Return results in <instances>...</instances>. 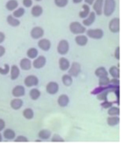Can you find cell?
<instances>
[{"label":"cell","mask_w":128,"mask_h":149,"mask_svg":"<svg viewBox=\"0 0 128 149\" xmlns=\"http://www.w3.org/2000/svg\"><path fill=\"white\" fill-rule=\"evenodd\" d=\"M38 82H39L38 78L35 75H33V74L28 75L24 79V84L25 85V87H34V86H37L38 84Z\"/></svg>","instance_id":"1"},{"label":"cell","mask_w":128,"mask_h":149,"mask_svg":"<svg viewBox=\"0 0 128 149\" xmlns=\"http://www.w3.org/2000/svg\"><path fill=\"white\" fill-rule=\"evenodd\" d=\"M43 34H44V31L40 26H35V27L32 28L30 32L31 37L34 39H39V38H42Z\"/></svg>","instance_id":"2"},{"label":"cell","mask_w":128,"mask_h":149,"mask_svg":"<svg viewBox=\"0 0 128 149\" xmlns=\"http://www.w3.org/2000/svg\"><path fill=\"white\" fill-rule=\"evenodd\" d=\"M46 58L43 56H37L36 58L34 59V61L32 62V65L34 69H39L43 68L46 64Z\"/></svg>","instance_id":"3"},{"label":"cell","mask_w":128,"mask_h":149,"mask_svg":"<svg viewBox=\"0 0 128 149\" xmlns=\"http://www.w3.org/2000/svg\"><path fill=\"white\" fill-rule=\"evenodd\" d=\"M11 93H12L14 97H15V98H20V97H22V96H23L25 95V91L23 86L17 85L13 88Z\"/></svg>","instance_id":"4"},{"label":"cell","mask_w":128,"mask_h":149,"mask_svg":"<svg viewBox=\"0 0 128 149\" xmlns=\"http://www.w3.org/2000/svg\"><path fill=\"white\" fill-rule=\"evenodd\" d=\"M32 63L31 62L30 59L28 58H23L20 60V67L24 71H29L32 69Z\"/></svg>","instance_id":"5"},{"label":"cell","mask_w":128,"mask_h":149,"mask_svg":"<svg viewBox=\"0 0 128 149\" xmlns=\"http://www.w3.org/2000/svg\"><path fill=\"white\" fill-rule=\"evenodd\" d=\"M38 45L41 50H43L44 51H47L50 48L51 44L50 42L48 39H47V38H41V39H40L38 41Z\"/></svg>","instance_id":"6"},{"label":"cell","mask_w":128,"mask_h":149,"mask_svg":"<svg viewBox=\"0 0 128 149\" xmlns=\"http://www.w3.org/2000/svg\"><path fill=\"white\" fill-rule=\"evenodd\" d=\"M10 106L14 110H19L22 108V106H23V101L21 99L16 98L13 99L10 102Z\"/></svg>","instance_id":"7"},{"label":"cell","mask_w":128,"mask_h":149,"mask_svg":"<svg viewBox=\"0 0 128 149\" xmlns=\"http://www.w3.org/2000/svg\"><path fill=\"white\" fill-rule=\"evenodd\" d=\"M10 74H11V79L13 81L16 80L18 78L20 74V68L16 65H13L11 67V71H10Z\"/></svg>","instance_id":"8"},{"label":"cell","mask_w":128,"mask_h":149,"mask_svg":"<svg viewBox=\"0 0 128 149\" xmlns=\"http://www.w3.org/2000/svg\"><path fill=\"white\" fill-rule=\"evenodd\" d=\"M19 6L17 0H8L6 4V8L8 11H14L16 10Z\"/></svg>","instance_id":"9"},{"label":"cell","mask_w":128,"mask_h":149,"mask_svg":"<svg viewBox=\"0 0 128 149\" xmlns=\"http://www.w3.org/2000/svg\"><path fill=\"white\" fill-rule=\"evenodd\" d=\"M7 23L8 24V25L13 26V27H17V26H19L20 24V21L18 20V18L15 17L13 15H8L7 17Z\"/></svg>","instance_id":"10"},{"label":"cell","mask_w":128,"mask_h":149,"mask_svg":"<svg viewBox=\"0 0 128 149\" xmlns=\"http://www.w3.org/2000/svg\"><path fill=\"white\" fill-rule=\"evenodd\" d=\"M3 137L7 140H13L16 138V133L12 129H6L3 131Z\"/></svg>","instance_id":"11"},{"label":"cell","mask_w":128,"mask_h":149,"mask_svg":"<svg viewBox=\"0 0 128 149\" xmlns=\"http://www.w3.org/2000/svg\"><path fill=\"white\" fill-rule=\"evenodd\" d=\"M58 84L55 82H50L47 86V93L50 94H55L58 91Z\"/></svg>","instance_id":"12"},{"label":"cell","mask_w":128,"mask_h":149,"mask_svg":"<svg viewBox=\"0 0 128 149\" xmlns=\"http://www.w3.org/2000/svg\"><path fill=\"white\" fill-rule=\"evenodd\" d=\"M43 13V8L41 6H34L32 8V10H31V14L34 17H38L41 15H42Z\"/></svg>","instance_id":"13"},{"label":"cell","mask_w":128,"mask_h":149,"mask_svg":"<svg viewBox=\"0 0 128 149\" xmlns=\"http://www.w3.org/2000/svg\"><path fill=\"white\" fill-rule=\"evenodd\" d=\"M23 115L24 118L27 120H31L34 118V111L32 109H29V108H27V109H25L23 111Z\"/></svg>","instance_id":"14"},{"label":"cell","mask_w":128,"mask_h":149,"mask_svg":"<svg viewBox=\"0 0 128 149\" xmlns=\"http://www.w3.org/2000/svg\"><path fill=\"white\" fill-rule=\"evenodd\" d=\"M26 55L29 59H35L38 55V51L34 47H31L26 52Z\"/></svg>","instance_id":"15"},{"label":"cell","mask_w":128,"mask_h":149,"mask_svg":"<svg viewBox=\"0 0 128 149\" xmlns=\"http://www.w3.org/2000/svg\"><path fill=\"white\" fill-rule=\"evenodd\" d=\"M29 96L32 100H37L41 96V92L36 88H32L29 91Z\"/></svg>","instance_id":"16"},{"label":"cell","mask_w":128,"mask_h":149,"mask_svg":"<svg viewBox=\"0 0 128 149\" xmlns=\"http://www.w3.org/2000/svg\"><path fill=\"white\" fill-rule=\"evenodd\" d=\"M67 42H65V41H61L58 46V53L61 54H65L66 52H67Z\"/></svg>","instance_id":"17"},{"label":"cell","mask_w":128,"mask_h":149,"mask_svg":"<svg viewBox=\"0 0 128 149\" xmlns=\"http://www.w3.org/2000/svg\"><path fill=\"white\" fill-rule=\"evenodd\" d=\"M25 15V8L23 7L17 8L16 10L13 11V16H14L17 18H20Z\"/></svg>","instance_id":"18"},{"label":"cell","mask_w":128,"mask_h":149,"mask_svg":"<svg viewBox=\"0 0 128 149\" xmlns=\"http://www.w3.org/2000/svg\"><path fill=\"white\" fill-rule=\"evenodd\" d=\"M50 132L47 130H42L38 133V137L41 139H47L50 137Z\"/></svg>","instance_id":"19"},{"label":"cell","mask_w":128,"mask_h":149,"mask_svg":"<svg viewBox=\"0 0 128 149\" xmlns=\"http://www.w3.org/2000/svg\"><path fill=\"white\" fill-rule=\"evenodd\" d=\"M10 71H11V67L7 63L4 64L3 68L0 67V74H2V75H6L10 72Z\"/></svg>","instance_id":"20"},{"label":"cell","mask_w":128,"mask_h":149,"mask_svg":"<svg viewBox=\"0 0 128 149\" xmlns=\"http://www.w3.org/2000/svg\"><path fill=\"white\" fill-rule=\"evenodd\" d=\"M60 68H61L62 70H65V69H67V68L68 67V63L65 59L61 58L60 60Z\"/></svg>","instance_id":"21"},{"label":"cell","mask_w":128,"mask_h":149,"mask_svg":"<svg viewBox=\"0 0 128 149\" xmlns=\"http://www.w3.org/2000/svg\"><path fill=\"white\" fill-rule=\"evenodd\" d=\"M67 102V98L65 96H61L60 98L58 99V104L61 106H66V104Z\"/></svg>","instance_id":"22"},{"label":"cell","mask_w":128,"mask_h":149,"mask_svg":"<svg viewBox=\"0 0 128 149\" xmlns=\"http://www.w3.org/2000/svg\"><path fill=\"white\" fill-rule=\"evenodd\" d=\"M14 142H28L29 139L24 136H19L14 139Z\"/></svg>","instance_id":"23"},{"label":"cell","mask_w":128,"mask_h":149,"mask_svg":"<svg viewBox=\"0 0 128 149\" xmlns=\"http://www.w3.org/2000/svg\"><path fill=\"white\" fill-rule=\"evenodd\" d=\"M55 3L58 7H63L67 4V0H55Z\"/></svg>","instance_id":"24"},{"label":"cell","mask_w":128,"mask_h":149,"mask_svg":"<svg viewBox=\"0 0 128 149\" xmlns=\"http://www.w3.org/2000/svg\"><path fill=\"white\" fill-rule=\"evenodd\" d=\"M32 0H23V5L25 8H31L32 6Z\"/></svg>","instance_id":"25"},{"label":"cell","mask_w":128,"mask_h":149,"mask_svg":"<svg viewBox=\"0 0 128 149\" xmlns=\"http://www.w3.org/2000/svg\"><path fill=\"white\" fill-rule=\"evenodd\" d=\"M6 128V122L3 119L0 118V132L4 130V129Z\"/></svg>","instance_id":"26"},{"label":"cell","mask_w":128,"mask_h":149,"mask_svg":"<svg viewBox=\"0 0 128 149\" xmlns=\"http://www.w3.org/2000/svg\"><path fill=\"white\" fill-rule=\"evenodd\" d=\"M6 47L2 45H0V57H2L6 54Z\"/></svg>","instance_id":"27"},{"label":"cell","mask_w":128,"mask_h":149,"mask_svg":"<svg viewBox=\"0 0 128 149\" xmlns=\"http://www.w3.org/2000/svg\"><path fill=\"white\" fill-rule=\"evenodd\" d=\"M5 40H6V35L2 32H0V44H2Z\"/></svg>","instance_id":"28"},{"label":"cell","mask_w":128,"mask_h":149,"mask_svg":"<svg viewBox=\"0 0 128 149\" xmlns=\"http://www.w3.org/2000/svg\"><path fill=\"white\" fill-rule=\"evenodd\" d=\"M2 134L0 133V142H2Z\"/></svg>","instance_id":"29"},{"label":"cell","mask_w":128,"mask_h":149,"mask_svg":"<svg viewBox=\"0 0 128 149\" xmlns=\"http://www.w3.org/2000/svg\"><path fill=\"white\" fill-rule=\"evenodd\" d=\"M35 1H37V2H40V1H41V0H35Z\"/></svg>","instance_id":"30"}]
</instances>
